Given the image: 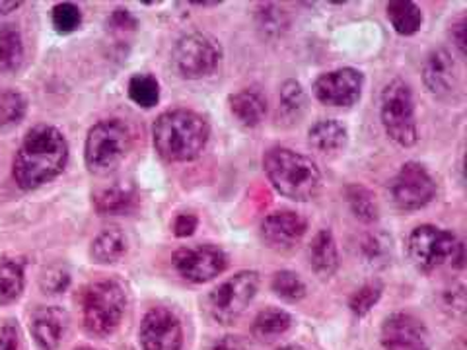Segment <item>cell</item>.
Segmentation results:
<instances>
[{
    "label": "cell",
    "mask_w": 467,
    "mask_h": 350,
    "mask_svg": "<svg viewBox=\"0 0 467 350\" xmlns=\"http://www.w3.org/2000/svg\"><path fill=\"white\" fill-rule=\"evenodd\" d=\"M388 20L400 36H413L420 29L422 12L409 0H393L388 5Z\"/></svg>",
    "instance_id": "cell-22"
},
{
    "label": "cell",
    "mask_w": 467,
    "mask_h": 350,
    "mask_svg": "<svg viewBox=\"0 0 467 350\" xmlns=\"http://www.w3.org/2000/svg\"><path fill=\"white\" fill-rule=\"evenodd\" d=\"M310 265L316 274L331 276L339 267L337 245H335L333 233L329 230H321L310 245Z\"/></svg>",
    "instance_id": "cell-19"
},
{
    "label": "cell",
    "mask_w": 467,
    "mask_h": 350,
    "mask_svg": "<svg viewBox=\"0 0 467 350\" xmlns=\"http://www.w3.org/2000/svg\"><path fill=\"white\" fill-rule=\"evenodd\" d=\"M135 202L133 189L123 187V185H113L109 189L98 193L94 199L96 211L99 214H121L127 212Z\"/></svg>",
    "instance_id": "cell-25"
},
{
    "label": "cell",
    "mask_w": 467,
    "mask_h": 350,
    "mask_svg": "<svg viewBox=\"0 0 467 350\" xmlns=\"http://www.w3.org/2000/svg\"><path fill=\"white\" fill-rule=\"evenodd\" d=\"M0 350H18V329L12 324L0 327Z\"/></svg>",
    "instance_id": "cell-38"
},
{
    "label": "cell",
    "mask_w": 467,
    "mask_h": 350,
    "mask_svg": "<svg viewBox=\"0 0 467 350\" xmlns=\"http://www.w3.org/2000/svg\"><path fill=\"white\" fill-rule=\"evenodd\" d=\"M228 265V257L214 245L183 247L173 255V267L189 283H209L223 274Z\"/></svg>",
    "instance_id": "cell-10"
},
{
    "label": "cell",
    "mask_w": 467,
    "mask_h": 350,
    "mask_svg": "<svg viewBox=\"0 0 467 350\" xmlns=\"http://www.w3.org/2000/svg\"><path fill=\"white\" fill-rule=\"evenodd\" d=\"M209 125L195 111L173 109L156 119L152 127L154 149L168 162L195 160L209 142Z\"/></svg>",
    "instance_id": "cell-2"
},
{
    "label": "cell",
    "mask_w": 467,
    "mask_h": 350,
    "mask_svg": "<svg viewBox=\"0 0 467 350\" xmlns=\"http://www.w3.org/2000/svg\"><path fill=\"white\" fill-rule=\"evenodd\" d=\"M127 252V240L123 232L109 228L99 233L92 243V259L96 262H115L119 261Z\"/></svg>",
    "instance_id": "cell-24"
},
{
    "label": "cell",
    "mask_w": 467,
    "mask_h": 350,
    "mask_svg": "<svg viewBox=\"0 0 467 350\" xmlns=\"http://www.w3.org/2000/svg\"><path fill=\"white\" fill-rule=\"evenodd\" d=\"M129 98L135 101L137 106L150 109L158 104L160 99V86L158 80L150 75H137L129 82Z\"/></svg>",
    "instance_id": "cell-27"
},
{
    "label": "cell",
    "mask_w": 467,
    "mask_h": 350,
    "mask_svg": "<svg viewBox=\"0 0 467 350\" xmlns=\"http://www.w3.org/2000/svg\"><path fill=\"white\" fill-rule=\"evenodd\" d=\"M279 350H302V348H298V346H283Z\"/></svg>",
    "instance_id": "cell-41"
},
{
    "label": "cell",
    "mask_w": 467,
    "mask_h": 350,
    "mask_svg": "<svg viewBox=\"0 0 467 350\" xmlns=\"http://www.w3.org/2000/svg\"><path fill=\"white\" fill-rule=\"evenodd\" d=\"M362 92V75L355 68H339L321 75L314 84V94L321 104L331 108L355 106Z\"/></svg>",
    "instance_id": "cell-12"
},
{
    "label": "cell",
    "mask_w": 467,
    "mask_h": 350,
    "mask_svg": "<svg viewBox=\"0 0 467 350\" xmlns=\"http://www.w3.org/2000/svg\"><path fill=\"white\" fill-rule=\"evenodd\" d=\"M379 296H382V286L379 284L370 283L367 286H362L357 294L350 298V310L357 315L368 314L374 308V304L379 300Z\"/></svg>",
    "instance_id": "cell-33"
},
{
    "label": "cell",
    "mask_w": 467,
    "mask_h": 350,
    "mask_svg": "<svg viewBox=\"0 0 467 350\" xmlns=\"http://www.w3.org/2000/svg\"><path fill=\"white\" fill-rule=\"evenodd\" d=\"M310 144L321 154L339 152L347 144V129L333 119L317 121L310 129Z\"/></svg>",
    "instance_id": "cell-20"
},
{
    "label": "cell",
    "mask_w": 467,
    "mask_h": 350,
    "mask_svg": "<svg viewBox=\"0 0 467 350\" xmlns=\"http://www.w3.org/2000/svg\"><path fill=\"white\" fill-rule=\"evenodd\" d=\"M139 339L144 350H182L183 333L180 319L166 308H154L144 315Z\"/></svg>",
    "instance_id": "cell-13"
},
{
    "label": "cell",
    "mask_w": 467,
    "mask_h": 350,
    "mask_svg": "<svg viewBox=\"0 0 467 350\" xmlns=\"http://www.w3.org/2000/svg\"><path fill=\"white\" fill-rule=\"evenodd\" d=\"M422 80L434 96H450L458 88V68L454 58L444 49H436L429 55L422 67Z\"/></svg>",
    "instance_id": "cell-16"
},
{
    "label": "cell",
    "mask_w": 467,
    "mask_h": 350,
    "mask_svg": "<svg viewBox=\"0 0 467 350\" xmlns=\"http://www.w3.org/2000/svg\"><path fill=\"white\" fill-rule=\"evenodd\" d=\"M407 252L413 265L420 271H434L446 262L463 267V243L451 232L436 226H419L411 232L407 242Z\"/></svg>",
    "instance_id": "cell-6"
},
{
    "label": "cell",
    "mask_w": 467,
    "mask_h": 350,
    "mask_svg": "<svg viewBox=\"0 0 467 350\" xmlns=\"http://www.w3.org/2000/svg\"><path fill=\"white\" fill-rule=\"evenodd\" d=\"M68 160V144L61 130L39 125L26 135L14 158V180L29 191L49 183L61 173Z\"/></svg>",
    "instance_id": "cell-1"
},
{
    "label": "cell",
    "mask_w": 467,
    "mask_h": 350,
    "mask_svg": "<svg viewBox=\"0 0 467 350\" xmlns=\"http://www.w3.org/2000/svg\"><path fill=\"white\" fill-rule=\"evenodd\" d=\"M436 183L420 164L409 162L391 181V197L401 211H417L432 201Z\"/></svg>",
    "instance_id": "cell-11"
},
{
    "label": "cell",
    "mask_w": 467,
    "mask_h": 350,
    "mask_svg": "<svg viewBox=\"0 0 467 350\" xmlns=\"http://www.w3.org/2000/svg\"><path fill=\"white\" fill-rule=\"evenodd\" d=\"M382 123L388 137L400 146H413L417 142L415 104L411 90L403 80H393L384 88Z\"/></svg>",
    "instance_id": "cell-7"
},
{
    "label": "cell",
    "mask_w": 467,
    "mask_h": 350,
    "mask_svg": "<svg viewBox=\"0 0 467 350\" xmlns=\"http://www.w3.org/2000/svg\"><path fill=\"white\" fill-rule=\"evenodd\" d=\"M67 314L55 308H37L32 315V333L41 350H57L67 329Z\"/></svg>",
    "instance_id": "cell-17"
},
{
    "label": "cell",
    "mask_w": 467,
    "mask_h": 350,
    "mask_svg": "<svg viewBox=\"0 0 467 350\" xmlns=\"http://www.w3.org/2000/svg\"><path fill=\"white\" fill-rule=\"evenodd\" d=\"M77 350H94V348H88V346H80V348H77Z\"/></svg>",
    "instance_id": "cell-42"
},
{
    "label": "cell",
    "mask_w": 467,
    "mask_h": 350,
    "mask_svg": "<svg viewBox=\"0 0 467 350\" xmlns=\"http://www.w3.org/2000/svg\"><path fill=\"white\" fill-rule=\"evenodd\" d=\"M18 6H20V3H14V0H10V3H6V0H0V14L14 12Z\"/></svg>",
    "instance_id": "cell-40"
},
{
    "label": "cell",
    "mask_w": 467,
    "mask_h": 350,
    "mask_svg": "<svg viewBox=\"0 0 467 350\" xmlns=\"http://www.w3.org/2000/svg\"><path fill=\"white\" fill-rule=\"evenodd\" d=\"M273 290L276 296H281L286 302H298L306 296V284L296 273L290 271H281L275 274Z\"/></svg>",
    "instance_id": "cell-30"
},
{
    "label": "cell",
    "mask_w": 467,
    "mask_h": 350,
    "mask_svg": "<svg viewBox=\"0 0 467 350\" xmlns=\"http://www.w3.org/2000/svg\"><path fill=\"white\" fill-rule=\"evenodd\" d=\"M382 345L386 350H431L425 325L409 314H393L386 319Z\"/></svg>",
    "instance_id": "cell-14"
},
{
    "label": "cell",
    "mask_w": 467,
    "mask_h": 350,
    "mask_svg": "<svg viewBox=\"0 0 467 350\" xmlns=\"http://www.w3.org/2000/svg\"><path fill=\"white\" fill-rule=\"evenodd\" d=\"M173 63L183 78H202L221 63V47L204 34H189L178 41L173 49Z\"/></svg>",
    "instance_id": "cell-9"
},
{
    "label": "cell",
    "mask_w": 467,
    "mask_h": 350,
    "mask_svg": "<svg viewBox=\"0 0 467 350\" xmlns=\"http://www.w3.org/2000/svg\"><path fill=\"white\" fill-rule=\"evenodd\" d=\"M259 288V274L255 271H242L234 274L232 279L224 281L221 286L213 290L209 296V310L211 315L228 325L236 321L247 305L257 294Z\"/></svg>",
    "instance_id": "cell-8"
},
{
    "label": "cell",
    "mask_w": 467,
    "mask_h": 350,
    "mask_svg": "<svg viewBox=\"0 0 467 350\" xmlns=\"http://www.w3.org/2000/svg\"><path fill=\"white\" fill-rule=\"evenodd\" d=\"M230 109L244 127H257L267 113V99L257 90H242L230 98Z\"/></svg>",
    "instance_id": "cell-18"
},
{
    "label": "cell",
    "mask_w": 467,
    "mask_h": 350,
    "mask_svg": "<svg viewBox=\"0 0 467 350\" xmlns=\"http://www.w3.org/2000/svg\"><path fill=\"white\" fill-rule=\"evenodd\" d=\"M292 325V317L285 310H265L261 312L254 321V333L255 337L263 341H273L285 335Z\"/></svg>",
    "instance_id": "cell-26"
},
{
    "label": "cell",
    "mask_w": 467,
    "mask_h": 350,
    "mask_svg": "<svg viewBox=\"0 0 467 350\" xmlns=\"http://www.w3.org/2000/svg\"><path fill=\"white\" fill-rule=\"evenodd\" d=\"M133 144L130 129L119 119H108L94 125L88 133L84 158L94 173H109L119 166Z\"/></svg>",
    "instance_id": "cell-4"
},
{
    "label": "cell",
    "mask_w": 467,
    "mask_h": 350,
    "mask_svg": "<svg viewBox=\"0 0 467 350\" xmlns=\"http://www.w3.org/2000/svg\"><path fill=\"white\" fill-rule=\"evenodd\" d=\"M306 106V96L302 86L295 80L285 82L281 90V108L286 115H300V111Z\"/></svg>",
    "instance_id": "cell-32"
},
{
    "label": "cell",
    "mask_w": 467,
    "mask_h": 350,
    "mask_svg": "<svg viewBox=\"0 0 467 350\" xmlns=\"http://www.w3.org/2000/svg\"><path fill=\"white\" fill-rule=\"evenodd\" d=\"M82 22L80 8L72 3H61L53 8V26L58 34L77 32Z\"/></svg>",
    "instance_id": "cell-31"
},
{
    "label": "cell",
    "mask_w": 467,
    "mask_h": 350,
    "mask_svg": "<svg viewBox=\"0 0 467 350\" xmlns=\"http://www.w3.org/2000/svg\"><path fill=\"white\" fill-rule=\"evenodd\" d=\"M306 221L290 211H281L269 214L261 224V236L273 250H290L295 247L306 233Z\"/></svg>",
    "instance_id": "cell-15"
},
{
    "label": "cell",
    "mask_w": 467,
    "mask_h": 350,
    "mask_svg": "<svg viewBox=\"0 0 467 350\" xmlns=\"http://www.w3.org/2000/svg\"><path fill=\"white\" fill-rule=\"evenodd\" d=\"M263 168L273 187L295 201H310L319 193L321 173L310 158L276 146L263 158Z\"/></svg>",
    "instance_id": "cell-3"
},
{
    "label": "cell",
    "mask_w": 467,
    "mask_h": 350,
    "mask_svg": "<svg viewBox=\"0 0 467 350\" xmlns=\"http://www.w3.org/2000/svg\"><path fill=\"white\" fill-rule=\"evenodd\" d=\"M125 292L113 281H98L82 294L84 327L96 337H108L119 327L125 314Z\"/></svg>",
    "instance_id": "cell-5"
},
{
    "label": "cell",
    "mask_w": 467,
    "mask_h": 350,
    "mask_svg": "<svg viewBox=\"0 0 467 350\" xmlns=\"http://www.w3.org/2000/svg\"><path fill=\"white\" fill-rule=\"evenodd\" d=\"M197 230V218L193 214H180L173 222V233L178 238H187Z\"/></svg>",
    "instance_id": "cell-37"
},
{
    "label": "cell",
    "mask_w": 467,
    "mask_h": 350,
    "mask_svg": "<svg viewBox=\"0 0 467 350\" xmlns=\"http://www.w3.org/2000/svg\"><path fill=\"white\" fill-rule=\"evenodd\" d=\"M364 259L370 265H378V261H384L388 257V242H384L379 236H368L362 243Z\"/></svg>",
    "instance_id": "cell-35"
},
{
    "label": "cell",
    "mask_w": 467,
    "mask_h": 350,
    "mask_svg": "<svg viewBox=\"0 0 467 350\" xmlns=\"http://www.w3.org/2000/svg\"><path fill=\"white\" fill-rule=\"evenodd\" d=\"M347 199L350 204V211L355 212L357 218L364 222H374L378 218V207H376V201L374 195L368 191V189H364L360 185H353L347 189Z\"/></svg>",
    "instance_id": "cell-29"
},
{
    "label": "cell",
    "mask_w": 467,
    "mask_h": 350,
    "mask_svg": "<svg viewBox=\"0 0 467 350\" xmlns=\"http://www.w3.org/2000/svg\"><path fill=\"white\" fill-rule=\"evenodd\" d=\"M451 32H456V46L458 49L463 53L465 51V37H463V32H465V22L460 20L454 27H451Z\"/></svg>",
    "instance_id": "cell-39"
},
{
    "label": "cell",
    "mask_w": 467,
    "mask_h": 350,
    "mask_svg": "<svg viewBox=\"0 0 467 350\" xmlns=\"http://www.w3.org/2000/svg\"><path fill=\"white\" fill-rule=\"evenodd\" d=\"M26 115V99L16 90L0 92V130L18 125Z\"/></svg>",
    "instance_id": "cell-28"
},
{
    "label": "cell",
    "mask_w": 467,
    "mask_h": 350,
    "mask_svg": "<svg viewBox=\"0 0 467 350\" xmlns=\"http://www.w3.org/2000/svg\"><path fill=\"white\" fill-rule=\"evenodd\" d=\"M24 61L22 34L14 26H0V72L18 70Z\"/></svg>",
    "instance_id": "cell-23"
},
{
    "label": "cell",
    "mask_w": 467,
    "mask_h": 350,
    "mask_svg": "<svg viewBox=\"0 0 467 350\" xmlns=\"http://www.w3.org/2000/svg\"><path fill=\"white\" fill-rule=\"evenodd\" d=\"M70 283V276L67 271L63 269H49L46 274L41 276V288L49 292V294H58V292H63Z\"/></svg>",
    "instance_id": "cell-34"
},
{
    "label": "cell",
    "mask_w": 467,
    "mask_h": 350,
    "mask_svg": "<svg viewBox=\"0 0 467 350\" xmlns=\"http://www.w3.org/2000/svg\"><path fill=\"white\" fill-rule=\"evenodd\" d=\"M24 290V262L20 259L0 257V305L18 300Z\"/></svg>",
    "instance_id": "cell-21"
},
{
    "label": "cell",
    "mask_w": 467,
    "mask_h": 350,
    "mask_svg": "<svg viewBox=\"0 0 467 350\" xmlns=\"http://www.w3.org/2000/svg\"><path fill=\"white\" fill-rule=\"evenodd\" d=\"M283 12H285V10H279L276 6L267 5L265 8H263V12L259 14V16L263 18L259 26L265 27L267 32H276V34H279L281 29L286 26V22H283V18H285Z\"/></svg>",
    "instance_id": "cell-36"
}]
</instances>
